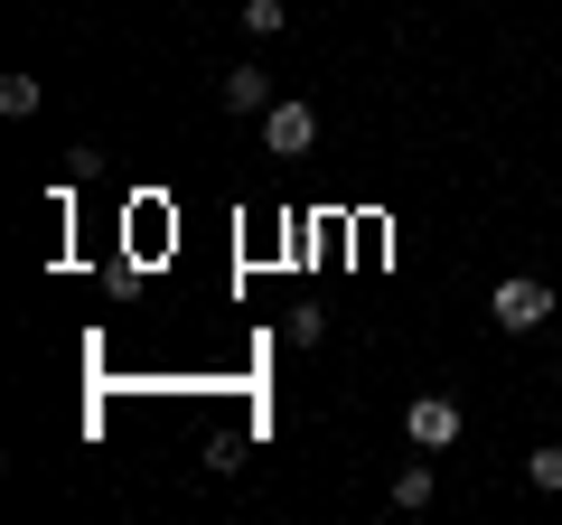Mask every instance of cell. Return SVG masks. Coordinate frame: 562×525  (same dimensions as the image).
Listing matches in <instances>:
<instances>
[{
  "label": "cell",
  "instance_id": "cell-1",
  "mask_svg": "<svg viewBox=\"0 0 562 525\" xmlns=\"http://www.w3.org/2000/svg\"><path fill=\"white\" fill-rule=\"evenodd\" d=\"M487 320H497L506 338H535V328L553 320V282H535V272H506V282L487 291Z\"/></svg>",
  "mask_w": 562,
  "mask_h": 525
},
{
  "label": "cell",
  "instance_id": "cell-2",
  "mask_svg": "<svg viewBox=\"0 0 562 525\" xmlns=\"http://www.w3.org/2000/svg\"><path fill=\"white\" fill-rule=\"evenodd\" d=\"M460 432H469V413L450 404V394H413V404H403V442H413V450H431V460H441V450L460 442Z\"/></svg>",
  "mask_w": 562,
  "mask_h": 525
},
{
  "label": "cell",
  "instance_id": "cell-3",
  "mask_svg": "<svg viewBox=\"0 0 562 525\" xmlns=\"http://www.w3.org/2000/svg\"><path fill=\"white\" fill-rule=\"evenodd\" d=\"M262 150H272V160H310V150H319V113H310L301 94H281L272 113H262Z\"/></svg>",
  "mask_w": 562,
  "mask_h": 525
},
{
  "label": "cell",
  "instance_id": "cell-4",
  "mask_svg": "<svg viewBox=\"0 0 562 525\" xmlns=\"http://www.w3.org/2000/svg\"><path fill=\"white\" fill-rule=\"evenodd\" d=\"M216 94H225V113H254V122H262V113L281 103V85H272V66H235Z\"/></svg>",
  "mask_w": 562,
  "mask_h": 525
},
{
  "label": "cell",
  "instance_id": "cell-5",
  "mask_svg": "<svg viewBox=\"0 0 562 525\" xmlns=\"http://www.w3.org/2000/svg\"><path fill=\"white\" fill-rule=\"evenodd\" d=\"M394 506H403V516H422V506H431V450L394 469Z\"/></svg>",
  "mask_w": 562,
  "mask_h": 525
},
{
  "label": "cell",
  "instance_id": "cell-6",
  "mask_svg": "<svg viewBox=\"0 0 562 525\" xmlns=\"http://www.w3.org/2000/svg\"><path fill=\"white\" fill-rule=\"evenodd\" d=\"M38 103H47V85H38V76H0V113H10V122H29Z\"/></svg>",
  "mask_w": 562,
  "mask_h": 525
},
{
  "label": "cell",
  "instance_id": "cell-7",
  "mask_svg": "<svg viewBox=\"0 0 562 525\" xmlns=\"http://www.w3.org/2000/svg\"><path fill=\"white\" fill-rule=\"evenodd\" d=\"M525 479H535V488H562V442H535V450H525Z\"/></svg>",
  "mask_w": 562,
  "mask_h": 525
},
{
  "label": "cell",
  "instance_id": "cell-8",
  "mask_svg": "<svg viewBox=\"0 0 562 525\" xmlns=\"http://www.w3.org/2000/svg\"><path fill=\"white\" fill-rule=\"evenodd\" d=\"M244 29L254 38H281V0H244Z\"/></svg>",
  "mask_w": 562,
  "mask_h": 525
},
{
  "label": "cell",
  "instance_id": "cell-9",
  "mask_svg": "<svg viewBox=\"0 0 562 525\" xmlns=\"http://www.w3.org/2000/svg\"><path fill=\"white\" fill-rule=\"evenodd\" d=\"M281 328H291V347H319V338H328V320H319V310H291Z\"/></svg>",
  "mask_w": 562,
  "mask_h": 525
},
{
  "label": "cell",
  "instance_id": "cell-10",
  "mask_svg": "<svg viewBox=\"0 0 562 525\" xmlns=\"http://www.w3.org/2000/svg\"><path fill=\"white\" fill-rule=\"evenodd\" d=\"M553 394H562V357H553Z\"/></svg>",
  "mask_w": 562,
  "mask_h": 525
}]
</instances>
